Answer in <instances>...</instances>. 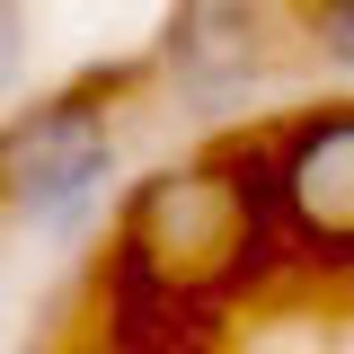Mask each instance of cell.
I'll return each mask as SVG.
<instances>
[{"label": "cell", "mask_w": 354, "mask_h": 354, "mask_svg": "<svg viewBox=\"0 0 354 354\" xmlns=\"http://www.w3.org/2000/svg\"><path fill=\"white\" fill-rule=\"evenodd\" d=\"M133 71H80L71 88H44L27 106L0 115V221L27 239H80L106 213L115 177H124V133H115V88Z\"/></svg>", "instance_id": "obj_1"}, {"label": "cell", "mask_w": 354, "mask_h": 354, "mask_svg": "<svg viewBox=\"0 0 354 354\" xmlns=\"http://www.w3.org/2000/svg\"><path fill=\"white\" fill-rule=\"evenodd\" d=\"M301 53L283 0H169L151 71L177 88V106L195 115H239L248 97L283 80V62Z\"/></svg>", "instance_id": "obj_2"}, {"label": "cell", "mask_w": 354, "mask_h": 354, "mask_svg": "<svg viewBox=\"0 0 354 354\" xmlns=\"http://www.w3.org/2000/svg\"><path fill=\"white\" fill-rule=\"evenodd\" d=\"M124 230H133V248L160 257L169 274H204V266H221L248 239V204H239V186L213 160H186V169H160L151 186H133Z\"/></svg>", "instance_id": "obj_3"}, {"label": "cell", "mask_w": 354, "mask_h": 354, "mask_svg": "<svg viewBox=\"0 0 354 354\" xmlns=\"http://www.w3.org/2000/svg\"><path fill=\"white\" fill-rule=\"evenodd\" d=\"M274 204L310 248H354V106H310L283 124Z\"/></svg>", "instance_id": "obj_4"}, {"label": "cell", "mask_w": 354, "mask_h": 354, "mask_svg": "<svg viewBox=\"0 0 354 354\" xmlns=\"http://www.w3.org/2000/svg\"><path fill=\"white\" fill-rule=\"evenodd\" d=\"M283 9H292V36L310 62L354 80V0H283Z\"/></svg>", "instance_id": "obj_5"}, {"label": "cell", "mask_w": 354, "mask_h": 354, "mask_svg": "<svg viewBox=\"0 0 354 354\" xmlns=\"http://www.w3.org/2000/svg\"><path fill=\"white\" fill-rule=\"evenodd\" d=\"M27 71H36V9L27 0H0V106H18Z\"/></svg>", "instance_id": "obj_6"}]
</instances>
